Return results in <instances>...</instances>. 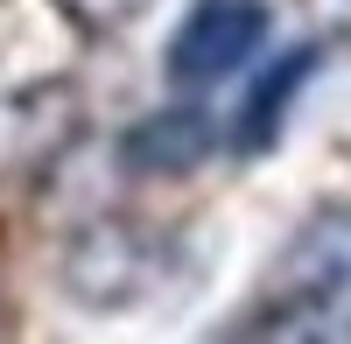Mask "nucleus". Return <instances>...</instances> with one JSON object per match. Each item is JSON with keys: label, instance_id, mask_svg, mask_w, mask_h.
<instances>
[{"label": "nucleus", "instance_id": "nucleus-1", "mask_svg": "<svg viewBox=\"0 0 351 344\" xmlns=\"http://www.w3.org/2000/svg\"><path fill=\"white\" fill-rule=\"evenodd\" d=\"M260 344H351V204L316 211L274 253L253 309Z\"/></svg>", "mask_w": 351, "mask_h": 344}, {"label": "nucleus", "instance_id": "nucleus-2", "mask_svg": "<svg viewBox=\"0 0 351 344\" xmlns=\"http://www.w3.org/2000/svg\"><path fill=\"white\" fill-rule=\"evenodd\" d=\"M267 8L260 0H197L183 14L169 42V77L183 84V92H211V84L239 77L246 64H260V49H267Z\"/></svg>", "mask_w": 351, "mask_h": 344}, {"label": "nucleus", "instance_id": "nucleus-3", "mask_svg": "<svg viewBox=\"0 0 351 344\" xmlns=\"http://www.w3.org/2000/svg\"><path fill=\"white\" fill-rule=\"evenodd\" d=\"M155 274H162V239L141 232V225H127V218H99V225H84L77 246H71V260H64L71 295H77V302H99V309L148 295Z\"/></svg>", "mask_w": 351, "mask_h": 344}, {"label": "nucleus", "instance_id": "nucleus-4", "mask_svg": "<svg viewBox=\"0 0 351 344\" xmlns=\"http://www.w3.org/2000/svg\"><path fill=\"white\" fill-rule=\"evenodd\" d=\"M77 134V92L71 84H0V176L49 169Z\"/></svg>", "mask_w": 351, "mask_h": 344}, {"label": "nucleus", "instance_id": "nucleus-5", "mask_svg": "<svg viewBox=\"0 0 351 344\" xmlns=\"http://www.w3.org/2000/svg\"><path fill=\"white\" fill-rule=\"evenodd\" d=\"M309 71H316V49H288L267 77H253V92H246V106H239V148H267V140L281 134L288 99H295V84H302Z\"/></svg>", "mask_w": 351, "mask_h": 344}, {"label": "nucleus", "instance_id": "nucleus-6", "mask_svg": "<svg viewBox=\"0 0 351 344\" xmlns=\"http://www.w3.org/2000/svg\"><path fill=\"white\" fill-rule=\"evenodd\" d=\"M134 155L155 162V169H183L204 155V112H169V120H155L148 134H134Z\"/></svg>", "mask_w": 351, "mask_h": 344}, {"label": "nucleus", "instance_id": "nucleus-7", "mask_svg": "<svg viewBox=\"0 0 351 344\" xmlns=\"http://www.w3.org/2000/svg\"><path fill=\"white\" fill-rule=\"evenodd\" d=\"M49 8H64L84 28H127L134 14H148V0H49Z\"/></svg>", "mask_w": 351, "mask_h": 344}, {"label": "nucleus", "instance_id": "nucleus-8", "mask_svg": "<svg viewBox=\"0 0 351 344\" xmlns=\"http://www.w3.org/2000/svg\"><path fill=\"white\" fill-rule=\"evenodd\" d=\"M316 8H324V28H330V36L351 42V0H316Z\"/></svg>", "mask_w": 351, "mask_h": 344}, {"label": "nucleus", "instance_id": "nucleus-9", "mask_svg": "<svg viewBox=\"0 0 351 344\" xmlns=\"http://www.w3.org/2000/svg\"><path fill=\"white\" fill-rule=\"evenodd\" d=\"M0 344H8V323H0Z\"/></svg>", "mask_w": 351, "mask_h": 344}]
</instances>
